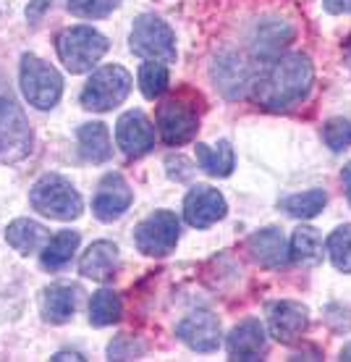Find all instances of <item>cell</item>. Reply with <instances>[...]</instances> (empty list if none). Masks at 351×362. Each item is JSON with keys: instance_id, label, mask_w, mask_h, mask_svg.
I'll list each match as a JSON object with an SVG mask.
<instances>
[{"instance_id": "1", "label": "cell", "mask_w": 351, "mask_h": 362, "mask_svg": "<svg viewBox=\"0 0 351 362\" xmlns=\"http://www.w3.org/2000/svg\"><path fill=\"white\" fill-rule=\"evenodd\" d=\"M315 82V69L302 53L278 55L257 82H252L254 100L268 110H286L304 100Z\"/></svg>"}, {"instance_id": "2", "label": "cell", "mask_w": 351, "mask_h": 362, "mask_svg": "<svg viewBox=\"0 0 351 362\" xmlns=\"http://www.w3.org/2000/svg\"><path fill=\"white\" fill-rule=\"evenodd\" d=\"M29 202L37 213H42L55 221H73L81 216L84 202L81 194L73 189V184L58 173H45L35 181V187L29 192Z\"/></svg>"}, {"instance_id": "3", "label": "cell", "mask_w": 351, "mask_h": 362, "mask_svg": "<svg viewBox=\"0 0 351 362\" xmlns=\"http://www.w3.org/2000/svg\"><path fill=\"white\" fill-rule=\"evenodd\" d=\"M55 47H58L61 64H64L69 71L84 74V71H90L92 66L108 53L110 42H108V37L100 35L97 29H92V27H69L58 35Z\"/></svg>"}, {"instance_id": "4", "label": "cell", "mask_w": 351, "mask_h": 362, "mask_svg": "<svg viewBox=\"0 0 351 362\" xmlns=\"http://www.w3.org/2000/svg\"><path fill=\"white\" fill-rule=\"evenodd\" d=\"M21 92L27 98L29 105L37 110H50L58 105V100L64 95V79L53 66L45 64L35 53L21 55V71H18Z\"/></svg>"}, {"instance_id": "5", "label": "cell", "mask_w": 351, "mask_h": 362, "mask_svg": "<svg viewBox=\"0 0 351 362\" xmlns=\"http://www.w3.org/2000/svg\"><path fill=\"white\" fill-rule=\"evenodd\" d=\"M129 92H131V74L124 66H116V64L102 66L84 84V90H81V105L87 110L105 113V110L118 108L129 98Z\"/></svg>"}, {"instance_id": "6", "label": "cell", "mask_w": 351, "mask_h": 362, "mask_svg": "<svg viewBox=\"0 0 351 362\" xmlns=\"http://www.w3.org/2000/svg\"><path fill=\"white\" fill-rule=\"evenodd\" d=\"M35 134L27 113L11 95L0 98V163H18L32 153Z\"/></svg>"}, {"instance_id": "7", "label": "cell", "mask_w": 351, "mask_h": 362, "mask_svg": "<svg viewBox=\"0 0 351 362\" xmlns=\"http://www.w3.org/2000/svg\"><path fill=\"white\" fill-rule=\"evenodd\" d=\"M129 47L134 55L147 61H160V64L176 61V35L160 16L153 13H144L134 21Z\"/></svg>"}, {"instance_id": "8", "label": "cell", "mask_w": 351, "mask_h": 362, "mask_svg": "<svg viewBox=\"0 0 351 362\" xmlns=\"http://www.w3.org/2000/svg\"><path fill=\"white\" fill-rule=\"evenodd\" d=\"M181 223L176 213L171 210H155L153 216H147L136 226L134 231V245L142 255L150 257H165L171 255L179 245Z\"/></svg>"}, {"instance_id": "9", "label": "cell", "mask_w": 351, "mask_h": 362, "mask_svg": "<svg viewBox=\"0 0 351 362\" xmlns=\"http://www.w3.org/2000/svg\"><path fill=\"white\" fill-rule=\"evenodd\" d=\"M199 129V116L197 108L186 103L184 98H171L165 100L157 108V132H160L162 142L171 147L186 145L194 139Z\"/></svg>"}, {"instance_id": "10", "label": "cell", "mask_w": 351, "mask_h": 362, "mask_svg": "<svg viewBox=\"0 0 351 362\" xmlns=\"http://www.w3.org/2000/svg\"><path fill=\"white\" fill-rule=\"evenodd\" d=\"M268 326H270V336L275 341L297 344L309 328V313L299 302L280 299V302H273L268 308Z\"/></svg>"}, {"instance_id": "11", "label": "cell", "mask_w": 351, "mask_h": 362, "mask_svg": "<svg viewBox=\"0 0 351 362\" xmlns=\"http://www.w3.org/2000/svg\"><path fill=\"white\" fill-rule=\"evenodd\" d=\"M116 142L126 158H142L155 147V127L142 110H126L116 124Z\"/></svg>"}, {"instance_id": "12", "label": "cell", "mask_w": 351, "mask_h": 362, "mask_svg": "<svg viewBox=\"0 0 351 362\" xmlns=\"http://www.w3.org/2000/svg\"><path fill=\"white\" fill-rule=\"evenodd\" d=\"M228 213L225 197L208 184H197L184 199V218L194 228H208L218 221H223Z\"/></svg>"}, {"instance_id": "13", "label": "cell", "mask_w": 351, "mask_h": 362, "mask_svg": "<svg viewBox=\"0 0 351 362\" xmlns=\"http://www.w3.org/2000/svg\"><path fill=\"white\" fill-rule=\"evenodd\" d=\"M131 199H134V192L126 184V179L121 173H108L105 179L100 181L97 194L92 199V210L100 221H116L131 208Z\"/></svg>"}, {"instance_id": "14", "label": "cell", "mask_w": 351, "mask_h": 362, "mask_svg": "<svg viewBox=\"0 0 351 362\" xmlns=\"http://www.w3.org/2000/svg\"><path fill=\"white\" fill-rule=\"evenodd\" d=\"M176 334L194 352H215L220 346V320L208 310H197L181 320Z\"/></svg>"}, {"instance_id": "15", "label": "cell", "mask_w": 351, "mask_h": 362, "mask_svg": "<svg viewBox=\"0 0 351 362\" xmlns=\"http://www.w3.org/2000/svg\"><path fill=\"white\" fill-rule=\"evenodd\" d=\"M228 357L239 362H254L262 360V354L268 352V336H265V326L257 317H246L234 331L228 334Z\"/></svg>"}, {"instance_id": "16", "label": "cell", "mask_w": 351, "mask_h": 362, "mask_svg": "<svg viewBox=\"0 0 351 362\" xmlns=\"http://www.w3.org/2000/svg\"><path fill=\"white\" fill-rule=\"evenodd\" d=\"M246 250L252 255V260L262 268H280L288 263V247L283 231L275 226L260 228L246 239Z\"/></svg>"}, {"instance_id": "17", "label": "cell", "mask_w": 351, "mask_h": 362, "mask_svg": "<svg viewBox=\"0 0 351 362\" xmlns=\"http://www.w3.org/2000/svg\"><path fill=\"white\" fill-rule=\"evenodd\" d=\"M116 271H118V247L113 242H105V239L92 242L87 247V252L81 255L79 273L87 276V279L105 284V281H110L116 276Z\"/></svg>"}, {"instance_id": "18", "label": "cell", "mask_w": 351, "mask_h": 362, "mask_svg": "<svg viewBox=\"0 0 351 362\" xmlns=\"http://www.w3.org/2000/svg\"><path fill=\"white\" fill-rule=\"evenodd\" d=\"M76 136H79V150L84 160H90V163H105L110 155H113L108 127L102 121L81 124Z\"/></svg>"}, {"instance_id": "19", "label": "cell", "mask_w": 351, "mask_h": 362, "mask_svg": "<svg viewBox=\"0 0 351 362\" xmlns=\"http://www.w3.org/2000/svg\"><path fill=\"white\" fill-rule=\"evenodd\" d=\"M79 305V289L76 286H66V284H55L45 289L42 297V315L50 323H66L71 320Z\"/></svg>"}, {"instance_id": "20", "label": "cell", "mask_w": 351, "mask_h": 362, "mask_svg": "<svg viewBox=\"0 0 351 362\" xmlns=\"http://www.w3.org/2000/svg\"><path fill=\"white\" fill-rule=\"evenodd\" d=\"M6 242H8L18 255H32L47 242V228L29 218H16L6 228Z\"/></svg>"}, {"instance_id": "21", "label": "cell", "mask_w": 351, "mask_h": 362, "mask_svg": "<svg viewBox=\"0 0 351 362\" xmlns=\"http://www.w3.org/2000/svg\"><path fill=\"white\" fill-rule=\"evenodd\" d=\"M197 163L199 168L210 176H218V179H225V176H231L236 165V155H234V147L228 139H220L215 147L210 145H197Z\"/></svg>"}, {"instance_id": "22", "label": "cell", "mask_w": 351, "mask_h": 362, "mask_svg": "<svg viewBox=\"0 0 351 362\" xmlns=\"http://www.w3.org/2000/svg\"><path fill=\"white\" fill-rule=\"evenodd\" d=\"M288 260L297 265H317L323 260V236L312 226H302L291 236Z\"/></svg>"}, {"instance_id": "23", "label": "cell", "mask_w": 351, "mask_h": 362, "mask_svg": "<svg viewBox=\"0 0 351 362\" xmlns=\"http://www.w3.org/2000/svg\"><path fill=\"white\" fill-rule=\"evenodd\" d=\"M76 247H79V231H58L42 250V268L58 271V268L69 265Z\"/></svg>"}, {"instance_id": "24", "label": "cell", "mask_w": 351, "mask_h": 362, "mask_svg": "<svg viewBox=\"0 0 351 362\" xmlns=\"http://www.w3.org/2000/svg\"><path fill=\"white\" fill-rule=\"evenodd\" d=\"M121 313H124V305H121V297L110 289H100L90 302V323L92 326H113L121 320Z\"/></svg>"}, {"instance_id": "25", "label": "cell", "mask_w": 351, "mask_h": 362, "mask_svg": "<svg viewBox=\"0 0 351 362\" xmlns=\"http://www.w3.org/2000/svg\"><path fill=\"white\" fill-rule=\"evenodd\" d=\"M325 202H328V194L323 189H309L302 192V194H291V197L283 199V210L288 216L302 218V221H309L323 213Z\"/></svg>"}, {"instance_id": "26", "label": "cell", "mask_w": 351, "mask_h": 362, "mask_svg": "<svg viewBox=\"0 0 351 362\" xmlns=\"http://www.w3.org/2000/svg\"><path fill=\"white\" fill-rule=\"evenodd\" d=\"M325 250H328V257H331L335 271L351 273V223L335 228L333 234L328 236Z\"/></svg>"}, {"instance_id": "27", "label": "cell", "mask_w": 351, "mask_h": 362, "mask_svg": "<svg viewBox=\"0 0 351 362\" xmlns=\"http://www.w3.org/2000/svg\"><path fill=\"white\" fill-rule=\"evenodd\" d=\"M139 90L147 100L160 98L162 92L168 90V69L160 61H150V64H142L139 69Z\"/></svg>"}, {"instance_id": "28", "label": "cell", "mask_w": 351, "mask_h": 362, "mask_svg": "<svg viewBox=\"0 0 351 362\" xmlns=\"http://www.w3.org/2000/svg\"><path fill=\"white\" fill-rule=\"evenodd\" d=\"M294 37V29L288 27L286 21H270L268 27L260 29V42H257V50L262 55H275L283 45L291 42Z\"/></svg>"}, {"instance_id": "29", "label": "cell", "mask_w": 351, "mask_h": 362, "mask_svg": "<svg viewBox=\"0 0 351 362\" xmlns=\"http://www.w3.org/2000/svg\"><path fill=\"white\" fill-rule=\"evenodd\" d=\"M323 139L333 153L346 150L351 145V121L349 118H331L323 129Z\"/></svg>"}, {"instance_id": "30", "label": "cell", "mask_w": 351, "mask_h": 362, "mask_svg": "<svg viewBox=\"0 0 351 362\" xmlns=\"http://www.w3.org/2000/svg\"><path fill=\"white\" fill-rule=\"evenodd\" d=\"M121 0H69V11L79 18H102L118 8Z\"/></svg>"}, {"instance_id": "31", "label": "cell", "mask_w": 351, "mask_h": 362, "mask_svg": "<svg viewBox=\"0 0 351 362\" xmlns=\"http://www.w3.org/2000/svg\"><path fill=\"white\" fill-rule=\"evenodd\" d=\"M108 354L110 360H134L136 354H142V346L134 344V339H129V336H118L116 341L110 344Z\"/></svg>"}, {"instance_id": "32", "label": "cell", "mask_w": 351, "mask_h": 362, "mask_svg": "<svg viewBox=\"0 0 351 362\" xmlns=\"http://www.w3.org/2000/svg\"><path fill=\"white\" fill-rule=\"evenodd\" d=\"M165 168H168V176L176 181H189L194 176V165L184 155H168L165 158Z\"/></svg>"}, {"instance_id": "33", "label": "cell", "mask_w": 351, "mask_h": 362, "mask_svg": "<svg viewBox=\"0 0 351 362\" xmlns=\"http://www.w3.org/2000/svg\"><path fill=\"white\" fill-rule=\"evenodd\" d=\"M323 6L328 13H333V16H338V13H346V11H351V0H323Z\"/></svg>"}, {"instance_id": "34", "label": "cell", "mask_w": 351, "mask_h": 362, "mask_svg": "<svg viewBox=\"0 0 351 362\" xmlns=\"http://www.w3.org/2000/svg\"><path fill=\"white\" fill-rule=\"evenodd\" d=\"M50 6H53V0H35V3L27 8V18L29 21H37V18L42 16V11L50 8Z\"/></svg>"}, {"instance_id": "35", "label": "cell", "mask_w": 351, "mask_h": 362, "mask_svg": "<svg viewBox=\"0 0 351 362\" xmlns=\"http://www.w3.org/2000/svg\"><path fill=\"white\" fill-rule=\"evenodd\" d=\"M341 181H343V189H346V199H349V205H351V163L343 165Z\"/></svg>"}, {"instance_id": "36", "label": "cell", "mask_w": 351, "mask_h": 362, "mask_svg": "<svg viewBox=\"0 0 351 362\" xmlns=\"http://www.w3.org/2000/svg\"><path fill=\"white\" fill-rule=\"evenodd\" d=\"M53 360H84V357H79V354H69V352H61V354H55Z\"/></svg>"}, {"instance_id": "37", "label": "cell", "mask_w": 351, "mask_h": 362, "mask_svg": "<svg viewBox=\"0 0 351 362\" xmlns=\"http://www.w3.org/2000/svg\"><path fill=\"white\" fill-rule=\"evenodd\" d=\"M341 360H351V344L341 349Z\"/></svg>"}, {"instance_id": "38", "label": "cell", "mask_w": 351, "mask_h": 362, "mask_svg": "<svg viewBox=\"0 0 351 362\" xmlns=\"http://www.w3.org/2000/svg\"><path fill=\"white\" fill-rule=\"evenodd\" d=\"M346 47H349V55H351V42H349V45H346Z\"/></svg>"}]
</instances>
